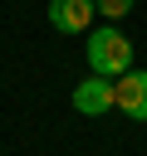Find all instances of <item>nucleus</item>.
<instances>
[{
  "mask_svg": "<svg viewBox=\"0 0 147 156\" xmlns=\"http://www.w3.org/2000/svg\"><path fill=\"white\" fill-rule=\"evenodd\" d=\"M74 107H78L83 117H103L108 107H118V88H113V78H103V73L83 78V83L74 88Z\"/></svg>",
  "mask_w": 147,
  "mask_h": 156,
  "instance_id": "nucleus-2",
  "label": "nucleus"
},
{
  "mask_svg": "<svg viewBox=\"0 0 147 156\" xmlns=\"http://www.w3.org/2000/svg\"><path fill=\"white\" fill-rule=\"evenodd\" d=\"M98 0H49V24L59 34H88Z\"/></svg>",
  "mask_w": 147,
  "mask_h": 156,
  "instance_id": "nucleus-3",
  "label": "nucleus"
},
{
  "mask_svg": "<svg viewBox=\"0 0 147 156\" xmlns=\"http://www.w3.org/2000/svg\"><path fill=\"white\" fill-rule=\"evenodd\" d=\"M113 88H118V107L132 122H147V68H127Z\"/></svg>",
  "mask_w": 147,
  "mask_h": 156,
  "instance_id": "nucleus-4",
  "label": "nucleus"
},
{
  "mask_svg": "<svg viewBox=\"0 0 147 156\" xmlns=\"http://www.w3.org/2000/svg\"><path fill=\"white\" fill-rule=\"evenodd\" d=\"M88 68L103 73V78H123L132 68V44L123 29L103 24V29H88Z\"/></svg>",
  "mask_w": 147,
  "mask_h": 156,
  "instance_id": "nucleus-1",
  "label": "nucleus"
},
{
  "mask_svg": "<svg viewBox=\"0 0 147 156\" xmlns=\"http://www.w3.org/2000/svg\"><path fill=\"white\" fill-rule=\"evenodd\" d=\"M98 10H103L108 20H123V15L132 10V0H98Z\"/></svg>",
  "mask_w": 147,
  "mask_h": 156,
  "instance_id": "nucleus-5",
  "label": "nucleus"
}]
</instances>
